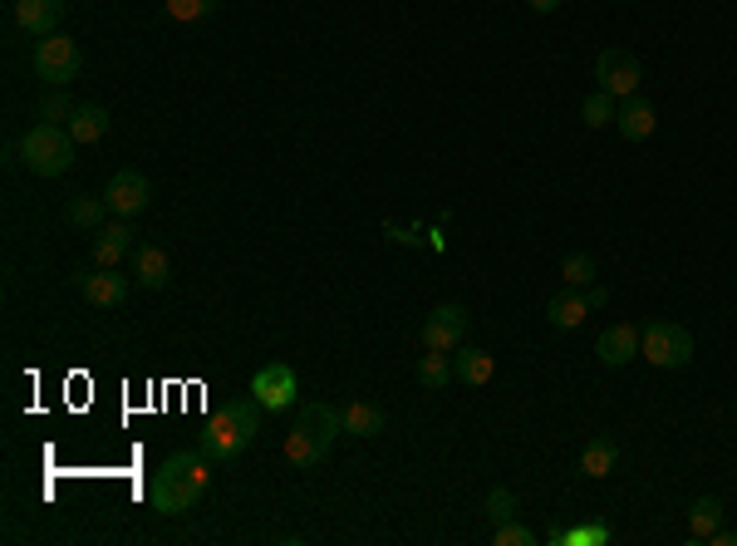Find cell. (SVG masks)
<instances>
[{
  "mask_svg": "<svg viewBox=\"0 0 737 546\" xmlns=\"http://www.w3.org/2000/svg\"><path fill=\"white\" fill-rule=\"evenodd\" d=\"M29 70H35L39 84H49V90H64V84L79 80V70H84V55H79V45L69 40L64 31L55 35H39L35 50H29Z\"/></svg>",
  "mask_w": 737,
  "mask_h": 546,
  "instance_id": "obj_5",
  "label": "cell"
},
{
  "mask_svg": "<svg viewBox=\"0 0 737 546\" xmlns=\"http://www.w3.org/2000/svg\"><path fill=\"white\" fill-rule=\"evenodd\" d=\"M69 114H74V104H69L64 94H49V99L39 104V119L45 123H69Z\"/></svg>",
  "mask_w": 737,
  "mask_h": 546,
  "instance_id": "obj_31",
  "label": "cell"
},
{
  "mask_svg": "<svg viewBox=\"0 0 737 546\" xmlns=\"http://www.w3.org/2000/svg\"><path fill=\"white\" fill-rule=\"evenodd\" d=\"M206 483H212V453H206L202 443L182 448V453H173L153 473L147 502H153V512H163V517H187L197 502H202Z\"/></svg>",
  "mask_w": 737,
  "mask_h": 546,
  "instance_id": "obj_1",
  "label": "cell"
},
{
  "mask_svg": "<svg viewBox=\"0 0 737 546\" xmlns=\"http://www.w3.org/2000/svg\"><path fill=\"white\" fill-rule=\"evenodd\" d=\"M619 467V443L609 434H595L585 448H580V473L585 477H609Z\"/></svg>",
  "mask_w": 737,
  "mask_h": 546,
  "instance_id": "obj_20",
  "label": "cell"
},
{
  "mask_svg": "<svg viewBox=\"0 0 737 546\" xmlns=\"http://www.w3.org/2000/svg\"><path fill=\"white\" fill-rule=\"evenodd\" d=\"M261 414L265 408L255 404V399H226L222 408L206 414L202 438H197V443L212 453V463H231V458H241L246 448L255 443V434H261Z\"/></svg>",
  "mask_w": 737,
  "mask_h": 546,
  "instance_id": "obj_2",
  "label": "cell"
},
{
  "mask_svg": "<svg viewBox=\"0 0 737 546\" xmlns=\"http://www.w3.org/2000/svg\"><path fill=\"white\" fill-rule=\"evenodd\" d=\"M295 394H300V379H295L290 365H265L251 375V399L265 408V414H281V408L295 404Z\"/></svg>",
  "mask_w": 737,
  "mask_h": 546,
  "instance_id": "obj_9",
  "label": "cell"
},
{
  "mask_svg": "<svg viewBox=\"0 0 737 546\" xmlns=\"http://www.w3.org/2000/svg\"><path fill=\"white\" fill-rule=\"evenodd\" d=\"M585 316H590V300H585V290H556V296L546 300V320L556 330H580L585 325Z\"/></svg>",
  "mask_w": 737,
  "mask_h": 546,
  "instance_id": "obj_18",
  "label": "cell"
},
{
  "mask_svg": "<svg viewBox=\"0 0 737 546\" xmlns=\"http://www.w3.org/2000/svg\"><path fill=\"white\" fill-rule=\"evenodd\" d=\"M104 217H108V202L104 198H69V207H64V222L69 227H79V232H98L104 227Z\"/></svg>",
  "mask_w": 737,
  "mask_h": 546,
  "instance_id": "obj_22",
  "label": "cell"
},
{
  "mask_svg": "<svg viewBox=\"0 0 737 546\" xmlns=\"http://www.w3.org/2000/svg\"><path fill=\"white\" fill-rule=\"evenodd\" d=\"M609 526L605 522H590V526H570V532H550L556 546H609Z\"/></svg>",
  "mask_w": 737,
  "mask_h": 546,
  "instance_id": "obj_27",
  "label": "cell"
},
{
  "mask_svg": "<svg viewBox=\"0 0 737 546\" xmlns=\"http://www.w3.org/2000/svg\"><path fill=\"white\" fill-rule=\"evenodd\" d=\"M491 542H497V546H536L540 536L531 532V526H521L516 517H511V522H497V532H491Z\"/></svg>",
  "mask_w": 737,
  "mask_h": 546,
  "instance_id": "obj_30",
  "label": "cell"
},
{
  "mask_svg": "<svg viewBox=\"0 0 737 546\" xmlns=\"http://www.w3.org/2000/svg\"><path fill=\"white\" fill-rule=\"evenodd\" d=\"M418 384L432 389V394H442L448 384H457V375H452V359L438 355V349H428V355L418 359Z\"/></svg>",
  "mask_w": 737,
  "mask_h": 546,
  "instance_id": "obj_24",
  "label": "cell"
},
{
  "mask_svg": "<svg viewBox=\"0 0 737 546\" xmlns=\"http://www.w3.org/2000/svg\"><path fill=\"white\" fill-rule=\"evenodd\" d=\"M69 15V0H15V25L29 35H55Z\"/></svg>",
  "mask_w": 737,
  "mask_h": 546,
  "instance_id": "obj_13",
  "label": "cell"
},
{
  "mask_svg": "<svg viewBox=\"0 0 737 546\" xmlns=\"http://www.w3.org/2000/svg\"><path fill=\"white\" fill-rule=\"evenodd\" d=\"M133 222L128 217H118V222H108V227H98L94 232V266H118V261L133 251Z\"/></svg>",
  "mask_w": 737,
  "mask_h": 546,
  "instance_id": "obj_15",
  "label": "cell"
},
{
  "mask_svg": "<svg viewBox=\"0 0 737 546\" xmlns=\"http://www.w3.org/2000/svg\"><path fill=\"white\" fill-rule=\"evenodd\" d=\"M639 359H649L654 369H683L693 359V335L678 320H649L639 330Z\"/></svg>",
  "mask_w": 737,
  "mask_h": 546,
  "instance_id": "obj_6",
  "label": "cell"
},
{
  "mask_svg": "<svg viewBox=\"0 0 737 546\" xmlns=\"http://www.w3.org/2000/svg\"><path fill=\"white\" fill-rule=\"evenodd\" d=\"M79 296L94 310H118L128 300V276H118L114 266H94V271H74Z\"/></svg>",
  "mask_w": 737,
  "mask_h": 546,
  "instance_id": "obj_10",
  "label": "cell"
},
{
  "mask_svg": "<svg viewBox=\"0 0 737 546\" xmlns=\"http://www.w3.org/2000/svg\"><path fill=\"white\" fill-rule=\"evenodd\" d=\"M560 281H566L570 290H585L590 281H595V257H590V251H570V257L560 261Z\"/></svg>",
  "mask_w": 737,
  "mask_h": 546,
  "instance_id": "obj_26",
  "label": "cell"
},
{
  "mask_svg": "<svg viewBox=\"0 0 737 546\" xmlns=\"http://www.w3.org/2000/svg\"><path fill=\"white\" fill-rule=\"evenodd\" d=\"M595 359L605 369H625V365H634L639 359V330L634 325H605L599 330V340H595Z\"/></svg>",
  "mask_w": 737,
  "mask_h": 546,
  "instance_id": "obj_12",
  "label": "cell"
},
{
  "mask_svg": "<svg viewBox=\"0 0 737 546\" xmlns=\"http://www.w3.org/2000/svg\"><path fill=\"white\" fill-rule=\"evenodd\" d=\"M216 5H222V0H167V15H173V21H206V15L216 11Z\"/></svg>",
  "mask_w": 737,
  "mask_h": 546,
  "instance_id": "obj_29",
  "label": "cell"
},
{
  "mask_svg": "<svg viewBox=\"0 0 737 546\" xmlns=\"http://www.w3.org/2000/svg\"><path fill=\"white\" fill-rule=\"evenodd\" d=\"M595 80L609 99H634L639 84H644V64H639L634 50L609 45V50H599V60H595Z\"/></svg>",
  "mask_w": 737,
  "mask_h": 546,
  "instance_id": "obj_7",
  "label": "cell"
},
{
  "mask_svg": "<svg viewBox=\"0 0 737 546\" xmlns=\"http://www.w3.org/2000/svg\"><path fill=\"white\" fill-rule=\"evenodd\" d=\"M344 434V418L334 404H305L300 414H295L290 434H285V458H290L295 467H314L330 458L334 438Z\"/></svg>",
  "mask_w": 737,
  "mask_h": 546,
  "instance_id": "obj_3",
  "label": "cell"
},
{
  "mask_svg": "<svg viewBox=\"0 0 737 546\" xmlns=\"http://www.w3.org/2000/svg\"><path fill=\"white\" fill-rule=\"evenodd\" d=\"M482 512L491 517V522H511V517H516V492H511V487H487V497H482Z\"/></svg>",
  "mask_w": 737,
  "mask_h": 546,
  "instance_id": "obj_28",
  "label": "cell"
},
{
  "mask_svg": "<svg viewBox=\"0 0 737 546\" xmlns=\"http://www.w3.org/2000/svg\"><path fill=\"white\" fill-rule=\"evenodd\" d=\"M104 202H108V212H118V217L133 222L138 212H147V202H153V182H147L143 173L123 168V173H114V178H108Z\"/></svg>",
  "mask_w": 737,
  "mask_h": 546,
  "instance_id": "obj_11",
  "label": "cell"
},
{
  "mask_svg": "<svg viewBox=\"0 0 737 546\" xmlns=\"http://www.w3.org/2000/svg\"><path fill=\"white\" fill-rule=\"evenodd\" d=\"M133 276L143 290H163L167 281H173V261H167L163 247H153V241H143V247H133Z\"/></svg>",
  "mask_w": 737,
  "mask_h": 546,
  "instance_id": "obj_16",
  "label": "cell"
},
{
  "mask_svg": "<svg viewBox=\"0 0 737 546\" xmlns=\"http://www.w3.org/2000/svg\"><path fill=\"white\" fill-rule=\"evenodd\" d=\"M344 418V434L349 438H379L383 434V408L369 404V399H349V404L340 408Z\"/></svg>",
  "mask_w": 737,
  "mask_h": 546,
  "instance_id": "obj_19",
  "label": "cell"
},
{
  "mask_svg": "<svg viewBox=\"0 0 737 546\" xmlns=\"http://www.w3.org/2000/svg\"><path fill=\"white\" fill-rule=\"evenodd\" d=\"M467 306H452V300H442V306H432V316L423 320V349H438V355H457L462 345H467Z\"/></svg>",
  "mask_w": 737,
  "mask_h": 546,
  "instance_id": "obj_8",
  "label": "cell"
},
{
  "mask_svg": "<svg viewBox=\"0 0 737 546\" xmlns=\"http://www.w3.org/2000/svg\"><path fill=\"white\" fill-rule=\"evenodd\" d=\"M615 109H619V99H609L605 90H595V94L580 99V123H585V129H609V123H615Z\"/></svg>",
  "mask_w": 737,
  "mask_h": 546,
  "instance_id": "obj_25",
  "label": "cell"
},
{
  "mask_svg": "<svg viewBox=\"0 0 737 546\" xmlns=\"http://www.w3.org/2000/svg\"><path fill=\"white\" fill-rule=\"evenodd\" d=\"M108 123H114V119H108L104 104H74V114H69L64 129L74 133V143H98L108 133Z\"/></svg>",
  "mask_w": 737,
  "mask_h": 546,
  "instance_id": "obj_21",
  "label": "cell"
},
{
  "mask_svg": "<svg viewBox=\"0 0 737 546\" xmlns=\"http://www.w3.org/2000/svg\"><path fill=\"white\" fill-rule=\"evenodd\" d=\"M526 5H531L536 15H556V11H560V0H526Z\"/></svg>",
  "mask_w": 737,
  "mask_h": 546,
  "instance_id": "obj_33",
  "label": "cell"
},
{
  "mask_svg": "<svg viewBox=\"0 0 737 546\" xmlns=\"http://www.w3.org/2000/svg\"><path fill=\"white\" fill-rule=\"evenodd\" d=\"M708 542H717V546H737V532H723V526H717V532L708 536Z\"/></svg>",
  "mask_w": 737,
  "mask_h": 546,
  "instance_id": "obj_34",
  "label": "cell"
},
{
  "mask_svg": "<svg viewBox=\"0 0 737 546\" xmlns=\"http://www.w3.org/2000/svg\"><path fill=\"white\" fill-rule=\"evenodd\" d=\"M585 300H590V310H599V306H609V290L590 281V286H585Z\"/></svg>",
  "mask_w": 737,
  "mask_h": 546,
  "instance_id": "obj_32",
  "label": "cell"
},
{
  "mask_svg": "<svg viewBox=\"0 0 737 546\" xmlns=\"http://www.w3.org/2000/svg\"><path fill=\"white\" fill-rule=\"evenodd\" d=\"M717 522H723V502H717V497H698V502L688 507V536H693V542H708V536L717 532Z\"/></svg>",
  "mask_w": 737,
  "mask_h": 546,
  "instance_id": "obj_23",
  "label": "cell"
},
{
  "mask_svg": "<svg viewBox=\"0 0 737 546\" xmlns=\"http://www.w3.org/2000/svg\"><path fill=\"white\" fill-rule=\"evenodd\" d=\"M452 375H457V384L482 389V384H491V375H497V359L477 345H462L457 355H452Z\"/></svg>",
  "mask_w": 737,
  "mask_h": 546,
  "instance_id": "obj_17",
  "label": "cell"
},
{
  "mask_svg": "<svg viewBox=\"0 0 737 546\" xmlns=\"http://www.w3.org/2000/svg\"><path fill=\"white\" fill-rule=\"evenodd\" d=\"M20 163H25L35 178H59V173H69V163H74V133L64 129V123H29L25 139H20Z\"/></svg>",
  "mask_w": 737,
  "mask_h": 546,
  "instance_id": "obj_4",
  "label": "cell"
},
{
  "mask_svg": "<svg viewBox=\"0 0 737 546\" xmlns=\"http://www.w3.org/2000/svg\"><path fill=\"white\" fill-rule=\"evenodd\" d=\"M615 129H619V139H629V143H644V139H654V129H658V109L649 99H619V109H615Z\"/></svg>",
  "mask_w": 737,
  "mask_h": 546,
  "instance_id": "obj_14",
  "label": "cell"
}]
</instances>
